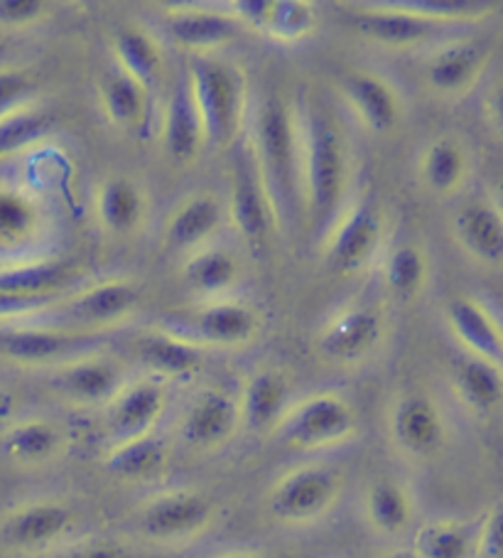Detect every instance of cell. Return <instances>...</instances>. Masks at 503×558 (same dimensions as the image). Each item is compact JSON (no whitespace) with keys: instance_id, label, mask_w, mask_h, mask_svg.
Returning <instances> with one entry per match:
<instances>
[{"instance_id":"1","label":"cell","mask_w":503,"mask_h":558,"mask_svg":"<svg viewBox=\"0 0 503 558\" xmlns=\"http://www.w3.org/2000/svg\"><path fill=\"white\" fill-rule=\"evenodd\" d=\"M297 148L303 215L317 234H327L344 211L352 182V146L329 113L309 99H297Z\"/></svg>"},{"instance_id":"2","label":"cell","mask_w":503,"mask_h":558,"mask_svg":"<svg viewBox=\"0 0 503 558\" xmlns=\"http://www.w3.org/2000/svg\"><path fill=\"white\" fill-rule=\"evenodd\" d=\"M250 160L273 209L278 229L295 227L303 215L295 109L280 94H266L250 119Z\"/></svg>"},{"instance_id":"3","label":"cell","mask_w":503,"mask_h":558,"mask_svg":"<svg viewBox=\"0 0 503 558\" xmlns=\"http://www.w3.org/2000/svg\"><path fill=\"white\" fill-rule=\"evenodd\" d=\"M187 80L205 126L207 148L226 150L248 121V86L236 64L219 54L189 57Z\"/></svg>"},{"instance_id":"4","label":"cell","mask_w":503,"mask_h":558,"mask_svg":"<svg viewBox=\"0 0 503 558\" xmlns=\"http://www.w3.org/2000/svg\"><path fill=\"white\" fill-rule=\"evenodd\" d=\"M79 278V266L54 256L0 264V325L40 320Z\"/></svg>"},{"instance_id":"5","label":"cell","mask_w":503,"mask_h":558,"mask_svg":"<svg viewBox=\"0 0 503 558\" xmlns=\"http://www.w3.org/2000/svg\"><path fill=\"white\" fill-rule=\"evenodd\" d=\"M359 433V413L340 391H315L295 399L273 438L293 453H327L352 442Z\"/></svg>"},{"instance_id":"6","label":"cell","mask_w":503,"mask_h":558,"mask_svg":"<svg viewBox=\"0 0 503 558\" xmlns=\"http://www.w3.org/2000/svg\"><path fill=\"white\" fill-rule=\"evenodd\" d=\"M82 514L70 499L35 497L0 514V546L17 556H47L76 544Z\"/></svg>"},{"instance_id":"7","label":"cell","mask_w":503,"mask_h":558,"mask_svg":"<svg viewBox=\"0 0 503 558\" xmlns=\"http://www.w3.org/2000/svg\"><path fill=\"white\" fill-rule=\"evenodd\" d=\"M135 532L145 542L182 546L211 532L219 519V505L201 489L172 487L143 499L135 509Z\"/></svg>"},{"instance_id":"8","label":"cell","mask_w":503,"mask_h":558,"mask_svg":"<svg viewBox=\"0 0 503 558\" xmlns=\"http://www.w3.org/2000/svg\"><path fill=\"white\" fill-rule=\"evenodd\" d=\"M344 475L336 465L303 463L285 470L268 489L266 505L270 517L285 526H309L340 505Z\"/></svg>"},{"instance_id":"9","label":"cell","mask_w":503,"mask_h":558,"mask_svg":"<svg viewBox=\"0 0 503 558\" xmlns=\"http://www.w3.org/2000/svg\"><path fill=\"white\" fill-rule=\"evenodd\" d=\"M164 330L180 335L199 350H241L260 332V315L250 303L236 298L205 301L192 313L175 315Z\"/></svg>"},{"instance_id":"10","label":"cell","mask_w":503,"mask_h":558,"mask_svg":"<svg viewBox=\"0 0 503 558\" xmlns=\"http://www.w3.org/2000/svg\"><path fill=\"white\" fill-rule=\"evenodd\" d=\"M96 335L72 332L45 320L0 325V360L21 369L50 372L94 348Z\"/></svg>"},{"instance_id":"11","label":"cell","mask_w":503,"mask_h":558,"mask_svg":"<svg viewBox=\"0 0 503 558\" xmlns=\"http://www.w3.org/2000/svg\"><path fill=\"white\" fill-rule=\"evenodd\" d=\"M140 303V288L113 278V281L91 283L74 291L70 298H62L54 311L47 313L40 320L52 323L57 327L72 332L94 335L123 323Z\"/></svg>"},{"instance_id":"12","label":"cell","mask_w":503,"mask_h":558,"mask_svg":"<svg viewBox=\"0 0 503 558\" xmlns=\"http://www.w3.org/2000/svg\"><path fill=\"white\" fill-rule=\"evenodd\" d=\"M324 264L336 276H356L373 264L383 244V215L371 199L354 202L324 234Z\"/></svg>"},{"instance_id":"13","label":"cell","mask_w":503,"mask_h":558,"mask_svg":"<svg viewBox=\"0 0 503 558\" xmlns=\"http://www.w3.org/2000/svg\"><path fill=\"white\" fill-rule=\"evenodd\" d=\"M244 428L238 393L221 387L197 391L177 418V438L195 453H219Z\"/></svg>"},{"instance_id":"14","label":"cell","mask_w":503,"mask_h":558,"mask_svg":"<svg viewBox=\"0 0 503 558\" xmlns=\"http://www.w3.org/2000/svg\"><path fill=\"white\" fill-rule=\"evenodd\" d=\"M389 436L403 458L432 460L447 446V416L430 393H401L389 411Z\"/></svg>"},{"instance_id":"15","label":"cell","mask_w":503,"mask_h":558,"mask_svg":"<svg viewBox=\"0 0 503 558\" xmlns=\"http://www.w3.org/2000/svg\"><path fill=\"white\" fill-rule=\"evenodd\" d=\"M131 377L125 367L106 354L84 352L47 372V384L64 403L76 409H103Z\"/></svg>"},{"instance_id":"16","label":"cell","mask_w":503,"mask_h":558,"mask_svg":"<svg viewBox=\"0 0 503 558\" xmlns=\"http://www.w3.org/2000/svg\"><path fill=\"white\" fill-rule=\"evenodd\" d=\"M170 409V384L158 377L128 379L101 409L103 426L111 442L145 436L158 430Z\"/></svg>"},{"instance_id":"17","label":"cell","mask_w":503,"mask_h":558,"mask_svg":"<svg viewBox=\"0 0 503 558\" xmlns=\"http://www.w3.org/2000/svg\"><path fill=\"white\" fill-rule=\"evenodd\" d=\"M50 234V215L35 192L11 182H0V258L23 262L37 256L35 252Z\"/></svg>"},{"instance_id":"18","label":"cell","mask_w":503,"mask_h":558,"mask_svg":"<svg viewBox=\"0 0 503 558\" xmlns=\"http://www.w3.org/2000/svg\"><path fill=\"white\" fill-rule=\"evenodd\" d=\"M383 338V317L369 303H349L336 311L322 325L317 338V350L329 362L359 364L379 350Z\"/></svg>"},{"instance_id":"19","label":"cell","mask_w":503,"mask_h":558,"mask_svg":"<svg viewBox=\"0 0 503 558\" xmlns=\"http://www.w3.org/2000/svg\"><path fill=\"white\" fill-rule=\"evenodd\" d=\"M70 430L50 416H17L0 436V453L17 470L50 468L70 450Z\"/></svg>"},{"instance_id":"20","label":"cell","mask_w":503,"mask_h":558,"mask_svg":"<svg viewBox=\"0 0 503 558\" xmlns=\"http://www.w3.org/2000/svg\"><path fill=\"white\" fill-rule=\"evenodd\" d=\"M162 31L180 50L199 57L217 54L234 45L244 33V25L231 13H221L214 8L180 5L162 15Z\"/></svg>"},{"instance_id":"21","label":"cell","mask_w":503,"mask_h":558,"mask_svg":"<svg viewBox=\"0 0 503 558\" xmlns=\"http://www.w3.org/2000/svg\"><path fill=\"white\" fill-rule=\"evenodd\" d=\"M229 11L244 31L248 27L280 45H297L317 31V11L305 0H236Z\"/></svg>"},{"instance_id":"22","label":"cell","mask_w":503,"mask_h":558,"mask_svg":"<svg viewBox=\"0 0 503 558\" xmlns=\"http://www.w3.org/2000/svg\"><path fill=\"white\" fill-rule=\"evenodd\" d=\"M354 31L359 33L364 40H369L383 50H418V47L432 45L438 37L450 31V27L434 25L430 21L403 11L398 3H381L369 5L364 11L354 13L352 17Z\"/></svg>"},{"instance_id":"23","label":"cell","mask_w":503,"mask_h":558,"mask_svg":"<svg viewBox=\"0 0 503 558\" xmlns=\"http://www.w3.org/2000/svg\"><path fill=\"white\" fill-rule=\"evenodd\" d=\"M489 62V47L479 40H450L425 57L422 76L444 99H459L481 80Z\"/></svg>"},{"instance_id":"24","label":"cell","mask_w":503,"mask_h":558,"mask_svg":"<svg viewBox=\"0 0 503 558\" xmlns=\"http://www.w3.org/2000/svg\"><path fill=\"white\" fill-rule=\"evenodd\" d=\"M226 221V202L211 192H197L170 211L162 227V244L170 252L189 256L214 244Z\"/></svg>"},{"instance_id":"25","label":"cell","mask_w":503,"mask_h":558,"mask_svg":"<svg viewBox=\"0 0 503 558\" xmlns=\"http://www.w3.org/2000/svg\"><path fill=\"white\" fill-rule=\"evenodd\" d=\"M342 94L366 131L389 136L403 121V99L393 82L371 70H354L342 80Z\"/></svg>"},{"instance_id":"26","label":"cell","mask_w":503,"mask_h":558,"mask_svg":"<svg viewBox=\"0 0 503 558\" xmlns=\"http://www.w3.org/2000/svg\"><path fill=\"white\" fill-rule=\"evenodd\" d=\"M226 217L234 232L244 239L248 246H263L270 234L275 232V217L260 185L258 172L250 156H244L236 166L234 182H231V195L226 202Z\"/></svg>"},{"instance_id":"27","label":"cell","mask_w":503,"mask_h":558,"mask_svg":"<svg viewBox=\"0 0 503 558\" xmlns=\"http://www.w3.org/2000/svg\"><path fill=\"white\" fill-rule=\"evenodd\" d=\"M293 384L278 367H260L248 374L238 393L241 421L256 436H273L287 409L293 407Z\"/></svg>"},{"instance_id":"28","label":"cell","mask_w":503,"mask_h":558,"mask_svg":"<svg viewBox=\"0 0 503 558\" xmlns=\"http://www.w3.org/2000/svg\"><path fill=\"white\" fill-rule=\"evenodd\" d=\"M450 332L462 344L464 354L479 357L503 369V325L477 298H452L444 307Z\"/></svg>"},{"instance_id":"29","label":"cell","mask_w":503,"mask_h":558,"mask_svg":"<svg viewBox=\"0 0 503 558\" xmlns=\"http://www.w3.org/2000/svg\"><path fill=\"white\" fill-rule=\"evenodd\" d=\"M133 352L150 377L168 384L192 379L205 369V350H199L197 344L187 342L175 332L164 330V327L138 335L133 340Z\"/></svg>"},{"instance_id":"30","label":"cell","mask_w":503,"mask_h":558,"mask_svg":"<svg viewBox=\"0 0 503 558\" xmlns=\"http://www.w3.org/2000/svg\"><path fill=\"white\" fill-rule=\"evenodd\" d=\"M160 136L164 153L177 166H192V162L199 160L201 150L207 148L205 126H201L199 111L195 99H192L187 72H182L175 92L170 94L168 106H164Z\"/></svg>"},{"instance_id":"31","label":"cell","mask_w":503,"mask_h":558,"mask_svg":"<svg viewBox=\"0 0 503 558\" xmlns=\"http://www.w3.org/2000/svg\"><path fill=\"white\" fill-rule=\"evenodd\" d=\"M103 465L106 473L123 485H155L170 468V446L158 430L111 442Z\"/></svg>"},{"instance_id":"32","label":"cell","mask_w":503,"mask_h":558,"mask_svg":"<svg viewBox=\"0 0 503 558\" xmlns=\"http://www.w3.org/2000/svg\"><path fill=\"white\" fill-rule=\"evenodd\" d=\"M366 526L381 538H401L413 529L418 519V499L410 485L395 477H379L364 493Z\"/></svg>"},{"instance_id":"33","label":"cell","mask_w":503,"mask_h":558,"mask_svg":"<svg viewBox=\"0 0 503 558\" xmlns=\"http://www.w3.org/2000/svg\"><path fill=\"white\" fill-rule=\"evenodd\" d=\"M182 281L201 303L221 301V298H231L244 281V264L231 248L209 244L187 256L185 268H182Z\"/></svg>"},{"instance_id":"34","label":"cell","mask_w":503,"mask_h":558,"mask_svg":"<svg viewBox=\"0 0 503 558\" xmlns=\"http://www.w3.org/2000/svg\"><path fill=\"white\" fill-rule=\"evenodd\" d=\"M454 399L471 416L487 418L503 409V369L471 354H459L450 367Z\"/></svg>"},{"instance_id":"35","label":"cell","mask_w":503,"mask_h":558,"mask_svg":"<svg viewBox=\"0 0 503 558\" xmlns=\"http://www.w3.org/2000/svg\"><path fill=\"white\" fill-rule=\"evenodd\" d=\"M113 64L138 82L150 96L162 89L168 60L158 37L148 27L125 25L113 35Z\"/></svg>"},{"instance_id":"36","label":"cell","mask_w":503,"mask_h":558,"mask_svg":"<svg viewBox=\"0 0 503 558\" xmlns=\"http://www.w3.org/2000/svg\"><path fill=\"white\" fill-rule=\"evenodd\" d=\"M96 96H99V106L109 126L123 133H138L148 126L152 96L115 64L101 72L96 82Z\"/></svg>"},{"instance_id":"37","label":"cell","mask_w":503,"mask_h":558,"mask_svg":"<svg viewBox=\"0 0 503 558\" xmlns=\"http://www.w3.org/2000/svg\"><path fill=\"white\" fill-rule=\"evenodd\" d=\"M148 211V199L138 182L131 178H106L94 192V217L103 232L131 236L138 232Z\"/></svg>"},{"instance_id":"38","label":"cell","mask_w":503,"mask_h":558,"mask_svg":"<svg viewBox=\"0 0 503 558\" xmlns=\"http://www.w3.org/2000/svg\"><path fill=\"white\" fill-rule=\"evenodd\" d=\"M459 246L481 264L503 262V217L491 202L474 199L462 205L452 219Z\"/></svg>"},{"instance_id":"39","label":"cell","mask_w":503,"mask_h":558,"mask_svg":"<svg viewBox=\"0 0 503 558\" xmlns=\"http://www.w3.org/2000/svg\"><path fill=\"white\" fill-rule=\"evenodd\" d=\"M471 160L464 143L452 136H440L428 143L418 162L422 187L434 197H452L469 178Z\"/></svg>"},{"instance_id":"40","label":"cell","mask_w":503,"mask_h":558,"mask_svg":"<svg viewBox=\"0 0 503 558\" xmlns=\"http://www.w3.org/2000/svg\"><path fill=\"white\" fill-rule=\"evenodd\" d=\"M430 281L428 254L418 244H395L385 254L381 266V283L385 293L401 303H410L418 298Z\"/></svg>"},{"instance_id":"41","label":"cell","mask_w":503,"mask_h":558,"mask_svg":"<svg viewBox=\"0 0 503 558\" xmlns=\"http://www.w3.org/2000/svg\"><path fill=\"white\" fill-rule=\"evenodd\" d=\"M477 526L462 519L440 517L418 526L413 548L422 558H474Z\"/></svg>"},{"instance_id":"42","label":"cell","mask_w":503,"mask_h":558,"mask_svg":"<svg viewBox=\"0 0 503 558\" xmlns=\"http://www.w3.org/2000/svg\"><path fill=\"white\" fill-rule=\"evenodd\" d=\"M54 119L40 104H25L0 113V160L13 158L52 131Z\"/></svg>"},{"instance_id":"43","label":"cell","mask_w":503,"mask_h":558,"mask_svg":"<svg viewBox=\"0 0 503 558\" xmlns=\"http://www.w3.org/2000/svg\"><path fill=\"white\" fill-rule=\"evenodd\" d=\"M403 11L442 27L481 23L499 11L489 0H398Z\"/></svg>"},{"instance_id":"44","label":"cell","mask_w":503,"mask_h":558,"mask_svg":"<svg viewBox=\"0 0 503 558\" xmlns=\"http://www.w3.org/2000/svg\"><path fill=\"white\" fill-rule=\"evenodd\" d=\"M54 8L45 0H0V31L21 33L50 21Z\"/></svg>"},{"instance_id":"45","label":"cell","mask_w":503,"mask_h":558,"mask_svg":"<svg viewBox=\"0 0 503 558\" xmlns=\"http://www.w3.org/2000/svg\"><path fill=\"white\" fill-rule=\"evenodd\" d=\"M37 94L35 76L21 66H0V113L33 104Z\"/></svg>"},{"instance_id":"46","label":"cell","mask_w":503,"mask_h":558,"mask_svg":"<svg viewBox=\"0 0 503 558\" xmlns=\"http://www.w3.org/2000/svg\"><path fill=\"white\" fill-rule=\"evenodd\" d=\"M474 558H503V499L491 505L489 512L477 524Z\"/></svg>"},{"instance_id":"47","label":"cell","mask_w":503,"mask_h":558,"mask_svg":"<svg viewBox=\"0 0 503 558\" xmlns=\"http://www.w3.org/2000/svg\"><path fill=\"white\" fill-rule=\"evenodd\" d=\"M64 558H128V551L115 542H84L72 544Z\"/></svg>"},{"instance_id":"48","label":"cell","mask_w":503,"mask_h":558,"mask_svg":"<svg viewBox=\"0 0 503 558\" xmlns=\"http://www.w3.org/2000/svg\"><path fill=\"white\" fill-rule=\"evenodd\" d=\"M17 418V397L5 387H0V436L11 428V423Z\"/></svg>"},{"instance_id":"49","label":"cell","mask_w":503,"mask_h":558,"mask_svg":"<svg viewBox=\"0 0 503 558\" xmlns=\"http://www.w3.org/2000/svg\"><path fill=\"white\" fill-rule=\"evenodd\" d=\"M491 117L496 121V126L503 133V76L499 80V84L493 86V94H491Z\"/></svg>"},{"instance_id":"50","label":"cell","mask_w":503,"mask_h":558,"mask_svg":"<svg viewBox=\"0 0 503 558\" xmlns=\"http://www.w3.org/2000/svg\"><path fill=\"white\" fill-rule=\"evenodd\" d=\"M209 558H270L263 551H254V548H234V551H221Z\"/></svg>"},{"instance_id":"51","label":"cell","mask_w":503,"mask_h":558,"mask_svg":"<svg viewBox=\"0 0 503 558\" xmlns=\"http://www.w3.org/2000/svg\"><path fill=\"white\" fill-rule=\"evenodd\" d=\"M379 558H422L415 548H393V551H385Z\"/></svg>"},{"instance_id":"52","label":"cell","mask_w":503,"mask_h":558,"mask_svg":"<svg viewBox=\"0 0 503 558\" xmlns=\"http://www.w3.org/2000/svg\"><path fill=\"white\" fill-rule=\"evenodd\" d=\"M493 207L499 209V215L503 217V175L496 180V185H493Z\"/></svg>"},{"instance_id":"53","label":"cell","mask_w":503,"mask_h":558,"mask_svg":"<svg viewBox=\"0 0 503 558\" xmlns=\"http://www.w3.org/2000/svg\"><path fill=\"white\" fill-rule=\"evenodd\" d=\"M501 325H503V323H501Z\"/></svg>"}]
</instances>
